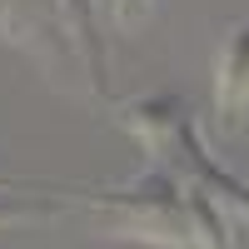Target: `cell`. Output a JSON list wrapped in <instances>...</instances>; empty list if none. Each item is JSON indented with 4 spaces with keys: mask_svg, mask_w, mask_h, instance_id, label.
Instances as JSON below:
<instances>
[{
    "mask_svg": "<svg viewBox=\"0 0 249 249\" xmlns=\"http://www.w3.org/2000/svg\"><path fill=\"white\" fill-rule=\"evenodd\" d=\"M40 204H0V224H10V219H25V214H35Z\"/></svg>",
    "mask_w": 249,
    "mask_h": 249,
    "instance_id": "7a4b0ae2",
    "label": "cell"
},
{
    "mask_svg": "<svg viewBox=\"0 0 249 249\" xmlns=\"http://www.w3.org/2000/svg\"><path fill=\"white\" fill-rule=\"evenodd\" d=\"M214 100L224 120H239L249 110V20H239V25L224 35L219 45V60H214Z\"/></svg>",
    "mask_w": 249,
    "mask_h": 249,
    "instance_id": "6da1fadb",
    "label": "cell"
}]
</instances>
